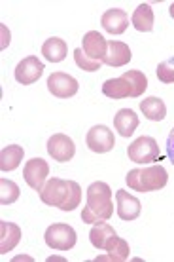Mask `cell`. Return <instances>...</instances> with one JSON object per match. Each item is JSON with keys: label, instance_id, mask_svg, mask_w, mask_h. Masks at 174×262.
Wrapping results in <instances>:
<instances>
[{"label": "cell", "instance_id": "cell-1", "mask_svg": "<svg viewBox=\"0 0 174 262\" xmlns=\"http://www.w3.org/2000/svg\"><path fill=\"white\" fill-rule=\"evenodd\" d=\"M40 200L45 205L59 207L61 211H74L82 202V188L76 181H63L53 177L40 190Z\"/></svg>", "mask_w": 174, "mask_h": 262}, {"label": "cell", "instance_id": "cell-2", "mask_svg": "<svg viewBox=\"0 0 174 262\" xmlns=\"http://www.w3.org/2000/svg\"><path fill=\"white\" fill-rule=\"evenodd\" d=\"M114 215V200H112V188L106 183L89 184L87 188V203L82 211V221L87 224H98L108 221Z\"/></svg>", "mask_w": 174, "mask_h": 262}, {"label": "cell", "instance_id": "cell-3", "mask_svg": "<svg viewBox=\"0 0 174 262\" xmlns=\"http://www.w3.org/2000/svg\"><path fill=\"white\" fill-rule=\"evenodd\" d=\"M131 190L135 192H155L165 188L168 183V173L163 165H152L144 169H131L125 177Z\"/></svg>", "mask_w": 174, "mask_h": 262}, {"label": "cell", "instance_id": "cell-4", "mask_svg": "<svg viewBox=\"0 0 174 262\" xmlns=\"http://www.w3.org/2000/svg\"><path fill=\"white\" fill-rule=\"evenodd\" d=\"M45 245L49 247V249H55V251H70L78 242V236H76V230L72 228L70 224H63V223H57V224H52L49 228L45 230Z\"/></svg>", "mask_w": 174, "mask_h": 262}, {"label": "cell", "instance_id": "cell-5", "mask_svg": "<svg viewBox=\"0 0 174 262\" xmlns=\"http://www.w3.org/2000/svg\"><path fill=\"white\" fill-rule=\"evenodd\" d=\"M127 156L135 164H152L159 158V146L154 137H138L129 144Z\"/></svg>", "mask_w": 174, "mask_h": 262}, {"label": "cell", "instance_id": "cell-6", "mask_svg": "<svg viewBox=\"0 0 174 262\" xmlns=\"http://www.w3.org/2000/svg\"><path fill=\"white\" fill-rule=\"evenodd\" d=\"M85 143H87L91 152L106 154V152H110L116 146V139H114V133H112L106 125H93V127L87 131Z\"/></svg>", "mask_w": 174, "mask_h": 262}, {"label": "cell", "instance_id": "cell-7", "mask_svg": "<svg viewBox=\"0 0 174 262\" xmlns=\"http://www.w3.org/2000/svg\"><path fill=\"white\" fill-rule=\"evenodd\" d=\"M47 90L52 95L59 99H68L74 97L80 90V84L78 80L70 74H65V72H53L52 76L47 78Z\"/></svg>", "mask_w": 174, "mask_h": 262}, {"label": "cell", "instance_id": "cell-8", "mask_svg": "<svg viewBox=\"0 0 174 262\" xmlns=\"http://www.w3.org/2000/svg\"><path fill=\"white\" fill-rule=\"evenodd\" d=\"M47 175H49V165H47V162L42 160V158H33V160H29V162L25 164V167H23L25 183L36 192H40L42 188H44Z\"/></svg>", "mask_w": 174, "mask_h": 262}, {"label": "cell", "instance_id": "cell-9", "mask_svg": "<svg viewBox=\"0 0 174 262\" xmlns=\"http://www.w3.org/2000/svg\"><path fill=\"white\" fill-rule=\"evenodd\" d=\"M47 154L55 160V162H70L74 154H76V146H74V141H72L68 135H63V133H55L53 137H49L47 141Z\"/></svg>", "mask_w": 174, "mask_h": 262}, {"label": "cell", "instance_id": "cell-10", "mask_svg": "<svg viewBox=\"0 0 174 262\" xmlns=\"http://www.w3.org/2000/svg\"><path fill=\"white\" fill-rule=\"evenodd\" d=\"M44 74V63L36 55H29L15 67V80L23 85H31L38 82V78Z\"/></svg>", "mask_w": 174, "mask_h": 262}, {"label": "cell", "instance_id": "cell-11", "mask_svg": "<svg viewBox=\"0 0 174 262\" xmlns=\"http://www.w3.org/2000/svg\"><path fill=\"white\" fill-rule=\"evenodd\" d=\"M84 53L93 61H101L104 63L106 53H108V42L104 40V36L97 31H89L87 34H84Z\"/></svg>", "mask_w": 174, "mask_h": 262}, {"label": "cell", "instance_id": "cell-12", "mask_svg": "<svg viewBox=\"0 0 174 262\" xmlns=\"http://www.w3.org/2000/svg\"><path fill=\"white\" fill-rule=\"evenodd\" d=\"M116 202H117V216L121 221H135L140 216L142 205L140 200L129 194L127 190H117L116 192Z\"/></svg>", "mask_w": 174, "mask_h": 262}, {"label": "cell", "instance_id": "cell-13", "mask_svg": "<svg viewBox=\"0 0 174 262\" xmlns=\"http://www.w3.org/2000/svg\"><path fill=\"white\" fill-rule=\"evenodd\" d=\"M101 25L106 33L110 34H123L129 27V17L125 10H119V8H112V10H106L101 17Z\"/></svg>", "mask_w": 174, "mask_h": 262}, {"label": "cell", "instance_id": "cell-14", "mask_svg": "<svg viewBox=\"0 0 174 262\" xmlns=\"http://www.w3.org/2000/svg\"><path fill=\"white\" fill-rule=\"evenodd\" d=\"M103 93L110 99H127V97H135V92H133V85L125 76H119V78H110L103 84Z\"/></svg>", "mask_w": 174, "mask_h": 262}, {"label": "cell", "instance_id": "cell-15", "mask_svg": "<svg viewBox=\"0 0 174 262\" xmlns=\"http://www.w3.org/2000/svg\"><path fill=\"white\" fill-rule=\"evenodd\" d=\"M133 59V53H131L129 46L117 42V40H110L108 42V53H106V59L104 63L108 67H123L127 65Z\"/></svg>", "mask_w": 174, "mask_h": 262}, {"label": "cell", "instance_id": "cell-16", "mask_svg": "<svg viewBox=\"0 0 174 262\" xmlns=\"http://www.w3.org/2000/svg\"><path fill=\"white\" fill-rule=\"evenodd\" d=\"M21 242V228L17 224L0 221V253L6 255Z\"/></svg>", "mask_w": 174, "mask_h": 262}, {"label": "cell", "instance_id": "cell-17", "mask_svg": "<svg viewBox=\"0 0 174 262\" xmlns=\"http://www.w3.org/2000/svg\"><path fill=\"white\" fill-rule=\"evenodd\" d=\"M114 127L121 137H131L138 127V116L131 108H121L114 116Z\"/></svg>", "mask_w": 174, "mask_h": 262}, {"label": "cell", "instance_id": "cell-18", "mask_svg": "<svg viewBox=\"0 0 174 262\" xmlns=\"http://www.w3.org/2000/svg\"><path fill=\"white\" fill-rule=\"evenodd\" d=\"M23 156H25V150H23V146H19V144L4 146L2 152H0V169L2 171L17 169Z\"/></svg>", "mask_w": 174, "mask_h": 262}, {"label": "cell", "instance_id": "cell-19", "mask_svg": "<svg viewBox=\"0 0 174 262\" xmlns=\"http://www.w3.org/2000/svg\"><path fill=\"white\" fill-rule=\"evenodd\" d=\"M140 111L152 122H161L167 118V106L159 97H146L144 101H140Z\"/></svg>", "mask_w": 174, "mask_h": 262}, {"label": "cell", "instance_id": "cell-20", "mask_svg": "<svg viewBox=\"0 0 174 262\" xmlns=\"http://www.w3.org/2000/svg\"><path fill=\"white\" fill-rule=\"evenodd\" d=\"M106 253H108V256H98L97 260H114V262H123L129 258V245H127V242L125 239H121V237H117V234L112 239H110L108 243H106Z\"/></svg>", "mask_w": 174, "mask_h": 262}, {"label": "cell", "instance_id": "cell-21", "mask_svg": "<svg viewBox=\"0 0 174 262\" xmlns=\"http://www.w3.org/2000/svg\"><path fill=\"white\" fill-rule=\"evenodd\" d=\"M42 55L49 63H61L66 57V42L57 38V36L47 38L44 42V46H42Z\"/></svg>", "mask_w": 174, "mask_h": 262}, {"label": "cell", "instance_id": "cell-22", "mask_svg": "<svg viewBox=\"0 0 174 262\" xmlns=\"http://www.w3.org/2000/svg\"><path fill=\"white\" fill-rule=\"evenodd\" d=\"M114 236H116V230L112 228L106 221L98 224H93V228H91V232H89L91 245H93L95 249H106V243Z\"/></svg>", "mask_w": 174, "mask_h": 262}, {"label": "cell", "instance_id": "cell-23", "mask_svg": "<svg viewBox=\"0 0 174 262\" xmlns=\"http://www.w3.org/2000/svg\"><path fill=\"white\" fill-rule=\"evenodd\" d=\"M131 23L135 27L136 31L140 33H150L154 29V10L150 4H140L136 8L133 17H131Z\"/></svg>", "mask_w": 174, "mask_h": 262}, {"label": "cell", "instance_id": "cell-24", "mask_svg": "<svg viewBox=\"0 0 174 262\" xmlns=\"http://www.w3.org/2000/svg\"><path fill=\"white\" fill-rule=\"evenodd\" d=\"M19 186L8 181V179H0V203L2 205H10V203L17 202L19 200Z\"/></svg>", "mask_w": 174, "mask_h": 262}, {"label": "cell", "instance_id": "cell-25", "mask_svg": "<svg viewBox=\"0 0 174 262\" xmlns=\"http://www.w3.org/2000/svg\"><path fill=\"white\" fill-rule=\"evenodd\" d=\"M123 76L129 80L131 85H133V92H135V97H140L142 93L146 92L148 88V78L142 71H125Z\"/></svg>", "mask_w": 174, "mask_h": 262}, {"label": "cell", "instance_id": "cell-26", "mask_svg": "<svg viewBox=\"0 0 174 262\" xmlns=\"http://www.w3.org/2000/svg\"><path fill=\"white\" fill-rule=\"evenodd\" d=\"M74 61H76V65L85 72H95V71H98V69H101V65H103L101 61L89 59V57L84 53V50H82V48H76V50H74Z\"/></svg>", "mask_w": 174, "mask_h": 262}, {"label": "cell", "instance_id": "cell-27", "mask_svg": "<svg viewBox=\"0 0 174 262\" xmlns=\"http://www.w3.org/2000/svg\"><path fill=\"white\" fill-rule=\"evenodd\" d=\"M157 78L163 84H174V57L165 59L157 65Z\"/></svg>", "mask_w": 174, "mask_h": 262}, {"label": "cell", "instance_id": "cell-28", "mask_svg": "<svg viewBox=\"0 0 174 262\" xmlns=\"http://www.w3.org/2000/svg\"><path fill=\"white\" fill-rule=\"evenodd\" d=\"M167 156L174 164V127L170 129V133H168V137H167Z\"/></svg>", "mask_w": 174, "mask_h": 262}, {"label": "cell", "instance_id": "cell-29", "mask_svg": "<svg viewBox=\"0 0 174 262\" xmlns=\"http://www.w3.org/2000/svg\"><path fill=\"white\" fill-rule=\"evenodd\" d=\"M168 12H170V17H172V19H174V4H172V6H170V10H168Z\"/></svg>", "mask_w": 174, "mask_h": 262}]
</instances>
